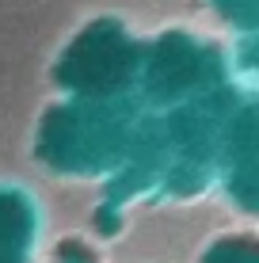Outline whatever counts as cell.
<instances>
[{
    "label": "cell",
    "instance_id": "7a4b0ae2",
    "mask_svg": "<svg viewBox=\"0 0 259 263\" xmlns=\"http://www.w3.org/2000/svg\"><path fill=\"white\" fill-rule=\"evenodd\" d=\"M217 263H229V259H225V256H221V259H217ZM236 263H259V259H248V252H244V256H240V259H236Z\"/></svg>",
    "mask_w": 259,
    "mask_h": 263
},
{
    "label": "cell",
    "instance_id": "6da1fadb",
    "mask_svg": "<svg viewBox=\"0 0 259 263\" xmlns=\"http://www.w3.org/2000/svg\"><path fill=\"white\" fill-rule=\"evenodd\" d=\"M19 237H23V210H19V202L0 198V252H4L12 240H19Z\"/></svg>",
    "mask_w": 259,
    "mask_h": 263
}]
</instances>
